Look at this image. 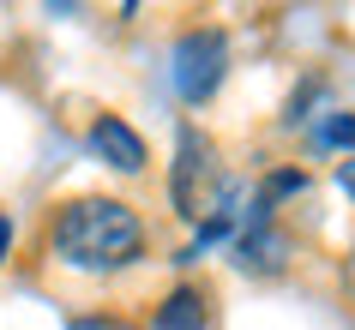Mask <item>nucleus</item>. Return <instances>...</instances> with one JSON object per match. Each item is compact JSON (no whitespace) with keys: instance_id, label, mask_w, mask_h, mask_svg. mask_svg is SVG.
<instances>
[{"instance_id":"obj_2","label":"nucleus","mask_w":355,"mask_h":330,"mask_svg":"<svg viewBox=\"0 0 355 330\" xmlns=\"http://www.w3.org/2000/svg\"><path fill=\"white\" fill-rule=\"evenodd\" d=\"M168 192H175V210L187 222H199L211 210V199L223 192L217 150H211V138L199 127H181V138H175V181H168Z\"/></svg>"},{"instance_id":"obj_3","label":"nucleus","mask_w":355,"mask_h":330,"mask_svg":"<svg viewBox=\"0 0 355 330\" xmlns=\"http://www.w3.org/2000/svg\"><path fill=\"white\" fill-rule=\"evenodd\" d=\"M229 73V37L223 30H187L175 42V96L181 102H211Z\"/></svg>"},{"instance_id":"obj_7","label":"nucleus","mask_w":355,"mask_h":330,"mask_svg":"<svg viewBox=\"0 0 355 330\" xmlns=\"http://www.w3.org/2000/svg\"><path fill=\"white\" fill-rule=\"evenodd\" d=\"M73 330H132V324H121V318H73Z\"/></svg>"},{"instance_id":"obj_8","label":"nucleus","mask_w":355,"mask_h":330,"mask_svg":"<svg viewBox=\"0 0 355 330\" xmlns=\"http://www.w3.org/2000/svg\"><path fill=\"white\" fill-rule=\"evenodd\" d=\"M337 186H343V192L355 199V156H349V163H337Z\"/></svg>"},{"instance_id":"obj_9","label":"nucleus","mask_w":355,"mask_h":330,"mask_svg":"<svg viewBox=\"0 0 355 330\" xmlns=\"http://www.w3.org/2000/svg\"><path fill=\"white\" fill-rule=\"evenodd\" d=\"M6 253H12V217H0V264H6Z\"/></svg>"},{"instance_id":"obj_1","label":"nucleus","mask_w":355,"mask_h":330,"mask_svg":"<svg viewBox=\"0 0 355 330\" xmlns=\"http://www.w3.org/2000/svg\"><path fill=\"white\" fill-rule=\"evenodd\" d=\"M55 258L73 271H121L145 253V222L121 199H73L55 217Z\"/></svg>"},{"instance_id":"obj_10","label":"nucleus","mask_w":355,"mask_h":330,"mask_svg":"<svg viewBox=\"0 0 355 330\" xmlns=\"http://www.w3.org/2000/svg\"><path fill=\"white\" fill-rule=\"evenodd\" d=\"M349 282H355V264H349Z\"/></svg>"},{"instance_id":"obj_4","label":"nucleus","mask_w":355,"mask_h":330,"mask_svg":"<svg viewBox=\"0 0 355 330\" xmlns=\"http://www.w3.org/2000/svg\"><path fill=\"white\" fill-rule=\"evenodd\" d=\"M91 150L114 168V174H139V168H145V138H139L121 114H103L91 127Z\"/></svg>"},{"instance_id":"obj_6","label":"nucleus","mask_w":355,"mask_h":330,"mask_svg":"<svg viewBox=\"0 0 355 330\" xmlns=\"http://www.w3.org/2000/svg\"><path fill=\"white\" fill-rule=\"evenodd\" d=\"M313 150H355V114L331 109L325 120H313Z\"/></svg>"},{"instance_id":"obj_5","label":"nucleus","mask_w":355,"mask_h":330,"mask_svg":"<svg viewBox=\"0 0 355 330\" xmlns=\"http://www.w3.org/2000/svg\"><path fill=\"white\" fill-rule=\"evenodd\" d=\"M150 330H205V300H199V288H175L157 306V324Z\"/></svg>"}]
</instances>
